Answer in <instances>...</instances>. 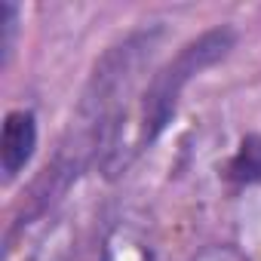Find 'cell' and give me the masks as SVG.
Returning a JSON list of instances; mask_svg holds the SVG:
<instances>
[{
  "mask_svg": "<svg viewBox=\"0 0 261 261\" xmlns=\"http://www.w3.org/2000/svg\"><path fill=\"white\" fill-rule=\"evenodd\" d=\"M233 28L218 25L203 31L200 37H194L191 43H185L172 62H166L148 83L145 95H142V111H139V133H136V151L154 145L163 129L172 123L178 98L185 92V86L206 68L218 65L230 49H233Z\"/></svg>",
  "mask_w": 261,
  "mask_h": 261,
  "instance_id": "1",
  "label": "cell"
},
{
  "mask_svg": "<svg viewBox=\"0 0 261 261\" xmlns=\"http://www.w3.org/2000/svg\"><path fill=\"white\" fill-rule=\"evenodd\" d=\"M101 261H154V252L133 224H117L105 237Z\"/></svg>",
  "mask_w": 261,
  "mask_h": 261,
  "instance_id": "3",
  "label": "cell"
},
{
  "mask_svg": "<svg viewBox=\"0 0 261 261\" xmlns=\"http://www.w3.org/2000/svg\"><path fill=\"white\" fill-rule=\"evenodd\" d=\"M194 261H249V258L230 243H215V246H206L203 252H197Z\"/></svg>",
  "mask_w": 261,
  "mask_h": 261,
  "instance_id": "6",
  "label": "cell"
},
{
  "mask_svg": "<svg viewBox=\"0 0 261 261\" xmlns=\"http://www.w3.org/2000/svg\"><path fill=\"white\" fill-rule=\"evenodd\" d=\"M227 178L233 185H258L261 181V136H246L227 163Z\"/></svg>",
  "mask_w": 261,
  "mask_h": 261,
  "instance_id": "4",
  "label": "cell"
},
{
  "mask_svg": "<svg viewBox=\"0 0 261 261\" xmlns=\"http://www.w3.org/2000/svg\"><path fill=\"white\" fill-rule=\"evenodd\" d=\"M37 148V120L31 111L19 108L10 111L4 120V136H0V169H4V178H16L28 160L34 157Z\"/></svg>",
  "mask_w": 261,
  "mask_h": 261,
  "instance_id": "2",
  "label": "cell"
},
{
  "mask_svg": "<svg viewBox=\"0 0 261 261\" xmlns=\"http://www.w3.org/2000/svg\"><path fill=\"white\" fill-rule=\"evenodd\" d=\"M16 34H19V7L13 0H4L0 4V65H10Z\"/></svg>",
  "mask_w": 261,
  "mask_h": 261,
  "instance_id": "5",
  "label": "cell"
}]
</instances>
